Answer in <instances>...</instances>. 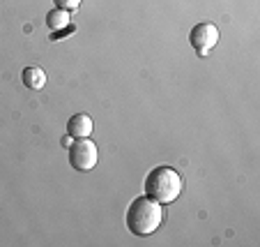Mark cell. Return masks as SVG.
Instances as JSON below:
<instances>
[{
  "label": "cell",
  "mask_w": 260,
  "mask_h": 247,
  "mask_svg": "<svg viewBox=\"0 0 260 247\" xmlns=\"http://www.w3.org/2000/svg\"><path fill=\"white\" fill-rule=\"evenodd\" d=\"M161 219H164V206L159 201H154L152 197H147V194L141 199H134L127 210V229L141 238L157 231Z\"/></svg>",
  "instance_id": "cell-1"
},
{
  "label": "cell",
  "mask_w": 260,
  "mask_h": 247,
  "mask_svg": "<svg viewBox=\"0 0 260 247\" xmlns=\"http://www.w3.org/2000/svg\"><path fill=\"white\" fill-rule=\"evenodd\" d=\"M92 129H94V123L88 114H76L67 123V134L72 139H85L92 134Z\"/></svg>",
  "instance_id": "cell-5"
},
{
  "label": "cell",
  "mask_w": 260,
  "mask_h": 247,
  "mask_svg": "<svg viewBox=\"0 0 260 247\" xmlns=\"http://www.w3.org/2000/svg\"><path fill=\"white\" fill-rule=\"evenodd\" d=\"M189 42L196 49L198 56H207L216 44H219V28L210 21H203V23L193 25L191 35H189Z\"/></svg>",
  "instance_id": "cell-4"
},
{
  "label": "cell",
  "mask_w": 260,
  "mask_h": 247,
  "mask_svg": "<svg viewBox=\"0 0 260 247\" xmlns=\"http://www.w3.org/2000/svg\"><path fill=\"white\" fill-rule=\"evenodd\" d=\"M145 192L154 201L173 203L182 194V176L173 167H157L147 173L145 178Z\"/></svg>",
  "instance_id": "cell-2"
},
{
  "label": "cell",
  "mask_w": 260,
  "mask_h": 247,
  "mask_svg": "<svg viewBox=\"0 0 260 247\" xmlns=\"http://www.w3.org/2000/svg\"><path fill=\"white\" fill-rule=\"evenodd\" d=\"M81 5V0H55V7H60V10H76V7Z\"/></svg>",
  "instance_id": "cell-8"
},
{
  "label": "cell",
  "mask_w": 260,
  "mask_h": 247,
  "mask_svg": "<svg viewBox=\"0 0 260 247\" xmlns=\"http://www.w3.org/2000/svg\"><path fill=\"white\" fill-rule=\"evenodd\" d=\"M21 81L28 90H42L46 86V74L42 67H25L21 72Z\"/></svg>",
  "instance_id": "cell-6"
},
{
  "label": "cell",
  "mask_w": 260,
  "mask_h": 247,
  "mask_svg": "<svg viewBox=\"0 0 260 247\" xmlns=\"http://www.w3.org/2000/svg\"><path fill=\"white\" fill-rule=\"evenodd\" d=\"M97 146L94 141L85 139H76L74 146L69 148V164H72L76 171H92L97 167Z\"/></svg>",
  "instance_id": "cell-3"
},
{
  "label": "cell",
  "mask_w": 260,
  "mask_h": 247,
  "mask_svg": "<svg viewBox=\"0 0 260 247\" xmlns=\"http://www.w3.org/2000/svg\"><path fill=\"white\" fill-rule=\"evenodd\" d=\"M46 23H49V28L53 30V33H60V30L69 28V23H72V16H69L67 10H60V7H55V10L51 12L49 16H46Z\"/></svg>",
  "instance_id": "cell-7"
}]
</instances>
